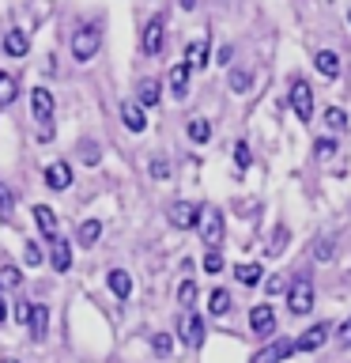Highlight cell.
I'll use <instances>...</instances> for the list:
<instances>
[{"label":"cell","mask_w":351,"mask_h":363,"mask_svg":"<svg viewBox=\"0 0 351 363\" xmlns=\"http://www.w3.org/2000/svg\"><path fill=\"white\" fill-rule=\"evenodd\" d=\"M204 333H208V329H204V318L200 314H185V318H181V337H185L189 348H200L204 345Z\"/></svg>","instance_id":"4fadbf2b"},{"label":"cell","mask_w":351,"mask_h":363,"mask_svg":"<svg viewBox=\"0 0 351 363\" xmlns=\"http://www.w3.org/2000/svg\"><path fill=\"white\" fill-rule=\"evenodd\" d=\"M23 261H27V265H42V250H38V242H27V246H23Z\"/></svg>","instance_id":"74e56055"},{"label":"cell","mask_w":351,"mask_h":363,"mask_svg":"<svg viewBox=\"0 0 351 363\" xmlns=\"http://www.w3.org/2000/svg\"><path fill=\"white\" fill-rule=\"evenodd\" d=\"M98 45H102V27H98V23H84V27H76V34H72V57L79 65H87L91 57L98 53Z\"/></svg>","instance_id":"6da1fadb"},{"label":"cell","mask_w":351,"mask_h":363,"mask_svg":"<svg viewBox=\"0 0 351 363\" xmlns=\"http://www.w3.org/2000/svg\"><path fill=\"white\" fill-rule=\"evenodd\" d=\"M328 333H333V325H328V322H317V325H310V329H306V333H302L299 340H294V352H317V348H321L325 340H328Z\"/></svg>","instance_id":"9c48e42d"},{"label":"cell","mask_w":351,"mask_h":363,"mask_svg":"<svg viewBox=\"0 0 351 363\" xmlns=\"http://www.w3.org/2000/svg\"><path fill=\"white\" fill-rule=\"evenodd\" d=\"M238 284H246V288H253V284H260V277H265V269L257 265V261H242V265L234 269Z\"/></svg>","instance_id":"603a6c76"},{"label":"cell","mask_w":351,"mask_h":363,"mask_svg":"<svg viewBox=\"0 0 351 363\" xmlns=\"http://www.w3.org/2000/svg\"><path fill=\"white\" fill-rule=\"evenodd\" d=\"M4 363H19V359H4Z\"/></svg>","instance_id":"7dc6e473"},{"label":"cell","mask_w":351,"mask_h":363,"mask_svg":"<svg viewBox=\"0 0 351 363\" xmlns=\"http://www.w3.org/2000/svg\"><path fill=\"white\" fill-rule=\"evenodd\" d=\"M185 133H189L192 144H208V140H212V121H208V118H189Z\"/></svg>","instance_id":"7402d4cb"},{"label":"cell","mask_w":351,"mask_h":363,"mask_svg":"<svg viewBox=\"0 0 351 363\" xmlns=\"http://www.w3.org/2000/svg\"><path fill=\"white\" fill-rule=\"evenodd\" d=\"M98 235H102V223L98 220H84V223H79V246H95Z\"/></svg>","instance_id":"484cf974"},{"label":"cell","mask_w":351,"mask_h":363,"mask_svg":"<svg viewBox=\"0 0 351 363\" xmlns=\"http://www.w3.org/2000/svg\"><path fill=\"white\" fill-rule=\"evenodd\" d=\"M321 121H325V125H328V129H333V133H344L347 125H351V121H347V113L340 110V106H328V110L321 113Z\"/></svg>","instance_id":"d4e9b609"},{"label":"cell","mask_w":351,"mask_h":363,"mask_svg":"<svg viewBox=\"0 0 351 363\" xmlns=\"http://www.w3.org/2000/svg\"><path fill=\"white\" fill-rule=\"evenodd\" d=\"M16 322L19 325H30V303H16Z\"/></svg>","instance_id":"ab89813d"},{"label":"cell","mask_w":351,"mask_h":363,"mask_svg":"<svg viewBox=\"0 0 351 363\" xmlns=\"http://www.w3.org/2000/svg\"><path fill=\"white\" fill-rule=\"evenodd\" d=\"M19 280H23V272L16 265H4L0 269V288H19Z\"/></svg>","instance_id":"1f68e13d"},{"label":"cell","mask_w":351,"mask_h":363,"mask_svg":"<svg viewBox=\"0 0 351 363\" xmlns=\"http://www.w3.org/2000/svg\"><path fill=\"white\" fill-rule=\"evenodd\" d=\"M189 72H192V68L185 61L170 68V95H174V99H185L189 95Z\"/></svg>","instance_id":"2e32d148"},{"label":"cell","mask_w":351,"mask_h":363,"mask_svg":"<svg viewBox=\"0 0 351 363\" xmlns=\"http://www.w3.org/2000/svg\"><path fill=\"white\" fill-rule=\"evenodd\" d=\"M163 38H166V16H151L144 27V38H140V50L147 57H159L163 53Z\"/></svg>","instance_id":"8992f818"},{"label":"cell","mask_w":351,"mask_h":363,"mask_svg":"<svg viewBox=\"0 0 351 363\" xmlns=\"http://www.w3.org/2000/svg\"><path fill=\"white\" fill-rule=\"evenodd\" d=\"M27 50H30V34L23 30V27H11L4 34V53L8 57H27Z\"/></svg>","instance_id":"5bb4252c"},{"label":"cell","mask_w":351,"mask_h":363,"mask_svg":"<svg viewBox=\"0 0 351 363\" xmlns=\"http://www.w3.org/2000/svg\"><path fill=\"white\" fill-rule=\"evenodd\" d=\"M313 68H317V72H321L325 79H336V76H340V57H336L333 50H317Z\"/></svg>","instance_id":"ffe728a7"},{"label":"cell","mask_w":351,"mask_h":363,"mask_svg":"<svg viewBox=\"0 0 351 363\" xmlns=\"http://www.w3.org/2000/svg\"><path fill=\"white\" fill-rule=\"evenodd\" d=\"M106 284H110V291L117 295V299H129V295H132V277L125 269H110L106 272Z\"/></svg>","instance_id":"d6986e66"},{"label":"cell","mask_w":351,"mask_h":363,"mask_svg":"<svg viewBox=\"0 0 351 363\" xmlns=\"http://www.w3.org/2000/svg\"><path fill=\"white\" fill-rule=\"evenodd\" d=\"M291 110H294V118H299V121L313 118V87L306 84L302 76L291 79Z\"/></svg>","instance_id":"5b68a950"},{"label":"cell","mask_w":351,"mask_h":363,"mask_svg":"<svg viewBox=\"0 0 351 363\" xmlns=\"http://www.w3.org/2000/svg\"><path fill=\"white\" fill-rule=\"evenodd\" d=\"M166 220H170V227H178V231H192V227L200 223V208L192 201H174L166 212Z\"/></svg>","instance_id":"52a82bcc"},{"label":"cell","mask_w":351,"mask_h":363,"mask_svg":"<svg viewBox=\"0 0 351 363\" xmlns=\"http://www.w3.org/2000/svg\"><path fill=\"white\" fill-rule=\"evenodd\" d=\"M226 84H231L234 95H246L253 79H249V72H242V68H231V72H226Z\"/></svg>","instance_id":"83f0119b"},{"label":"cell","mask_w":351,"mask_h":363,"mask_svg":"<svg viewBox=\"0 0 351 363\" xmlns=\"http://www.w3.org/2000/svg\"><path fill=\"white\" fill-rule=\"evenodd\" d=\"M151 348H155V356H170L174 337H170V333H155V337H151Z\"/></svg>","instance_id":"836d02e7"},{"label":"cell","mask_w":351,"mask_h":363,"mask_svg":"<svg viewBox=\"0 0 351 363\" xmlns=\"http://www.w3.org/2000/svg\"><path fill=\"white\" fill-rule=\"evenodd\" d=\"M151 174H155V178H170V163H166V159H155V163H151Z\"/></svg>","instance_id":"60d3db41"},{"label":"cell","mask_w":351,"mask_h":363,"mask_svg":"<svg viewBox=\"0 0 351 363\" xmlns=\"http://www.w3.org/2000/svg\"><path fill=\"white\" fill-rule=\"evenodd\" d=\"M223 269V254L219 250H208V254H204V272H219Z\"/></svg>","instance_id":"8d00e7d4"},{"label":"cell","mask_w":351,"mask_h":363,"mask_svg":"<svg viewBox=\"0 0 351 363\" xmlns=\"http://www.w3.org/2000/svg\"><path fill=\"white\" fill-rule=\"evenodd\" d=\"M136 91H140V99H136L140 106H155V102L163 99V87H159V79H140V87H136Z\"/></svg>","instance_id":"cb8c5ba5"},{"label":"cell","mask_w":351,"mask_h":363,"mask_svg":"<svg viewBox=\"0 0 351 363\" xmlns=\"http://www.w3.org/2000/svg\"><path fill=\"white\" fill-rule=\"evenodd\" d=\"M294 352V340H276V345H268L265 352H257L253 363H280V359H287Z\"/></svg>","instance_id":"e0dca14e"},{"label":"cell","mask_w":351,"mask_h":363,"mask_svg":"<svg viewBox=\"0 0 351 363\" xmlns=\"http://www.w3.org/2000/svg\"><path fill=\"white\" fill-rule=\"evenodd\" d=\"M50 333V311H45V303H30V337L42 340Z\"/></svg>","instance_id":"ac0fdd59"},{"label":"cell","mask_w":351,"mask_h":363,"mask_svg":"<svg viewBox=\"0 0 351 363\" xmlns=\"http://www.w3.org/2000/svg\"><path fill=\"white\" fill-rule=\"evenodd\" d=\"M45 186L57 189V193H64L68 186H72V167L61 163V159H57V163H50V167H45Z\"/></svg>","instance_id":"7c38bea8"},{"label":"cell","mask_w":351,"mask_h":363,"mask_svg":"<svg viewBox=\"0 0 351 363\" xmlns=\"http://www.w3.org/2000/svg\"><path fill=\"white\" fill-rule=\"evenodd\" d=\"M4 314H8V306H4V295H0V322H4Z\"/></svg>","instance_id":"bcb514c9"},{"label":"cell","mask_w":351,"mask_h":363,"mask_svg":"<svg viewBox=\"0 0 351 363\" xmlns=\"http://www.w3.org/2000/svg\"><path fill=\"white\" fill-rule=\"evenodd\" d=\"M208 57H212V34H200L197 42H189V50H185V65L189 68H204Z\"/></svg>","instance_id":"8fae6325"},{"label":"cell","mask_w":351,"mask_h":363,"mask_svg":"<svg viewBox=\"0 0 351 363\" xmlns=\"http://www.w3.org/2000/svg\"><path fill=\"white\" fill-rule=\"evenodd\" d=\"M234 159H238V167H242V170L253 163V152H249V144H246V140H238V144H234Z\"/></svg>","instance_id":"d590c367"},{"label":"cell","mask_w":351,"mask_h":363,"mask_svg":"<svg viewBox=\"0 0 351 363\" xmlns=\"http://www.w3.org/2000/svg\"><path fill=\"white\" fill-rule=\"evenodd\" d=\"M283 242H287V227H276V231H272V242H268V254H283Z\"/></svg>","instance_id":"e575fe53"},{"label":"cell","mask_w":351,"mask_h":363,"mask_svg":"<svg viewBox=\"0 0 351 363\" xmlns=\"http://www.w3.org/2000/svg\"><path fill=\"white\" fill-rule=\"evenodd\" d=\"M249 329H253L257 337H272V333H276V314H272L268 303H257L253 311H249Z\"/></svg>","instance_id":"ba28073f"},{"label":"cell","mask_w":351,"mask_h":363,"mask_svg":"<svg viewBox=\"0 0 351 363\" xmlns=\"http://www.w3.org/2000/svg\"><path fill=\"white\" fill-rule=\"evenodd\" d=\"M121 121H125V129H129V133H144L147 129V113H144L140 102H125V106H121Z\"/></svg>","instance_id":"9a60e30c"},{"label":"cell","mask_w":351,"mask_h":363,"mask_svg":"<svg viewBox=\"0 0 351 363\" xmlns=\"http://www.w3.org/2000/svg\"><path fill=\"white\" fill-rule=\"evenodd\" d=\"M30 212H34V223L42 227V235H45V238H53V235H57V212L50 208V204H34Z\"/></svg>","instance_id":"44dd1931"},{"label":"cell","mask_w":351,"mask_h":363,"mask_svg":"<svg viewBox=\"0 0 351 363\" xmlns=\"http://www.w3.org/2000/svg\"><path fill=\"white\" fill-rule=\"evenodd\" d=\"M30 110H34V121H38L42 125V140H50V136H53V91L50 87H34L30 91Z\"/></svg>","instance_id":"7a4b0ae2"},{"label":"cell","mask_w":351,"mask_h":363,"mask_svg":"<svg viewBox=\"0 0 351 363\" xmlns=\"http://www.w3.org/2000/svg\"><path fill=\"white\" fill-rule=\"evenodd\" d=\"M313 152H317V159H328V155L336 152V140H333V136H325V140L313 144Z\"/></svg>","instance_id":"f35d334b"},{"label":"cell","mask_w":351,"mask_h":363,"mask_svg":"<svg viewBox=\"0 0 351 363\" xmlns=\"http://www.w3.org/2000/svg\"><path fill=\"white\" fill-rule=\"evenodd\" d=\"M79 155H84L87 167H98V159H102V152H98L95 140H79Z\"/></svg>","instance_id":"f546056e"},{"label":"cell","mask_w":351,"mask_h":363,"mask_svg":"<svg viewBox=\"0 0 351 363\" xmlns=\"http://www.w3.org/2000/svg\"><path fill=\"white\" fill-rule=\"evenodd\" d=\"M200 242L208 246V250H219V242H223V235H226V220H223V212L219 208H200Z\"/></svg>","instance_id":"3957f363"},{"label":"cell","mask_w":351,"mask_h":363,"mask_svg":"<svg viewBox=\"0 0 351 363\" xmlns=\"http://www.w3.org/2000/svg\"><path fill=\"white\" fill-rule=\"evenodd\" d=\"M231 306H234V303H231V291H226V288H215V291H212V299H208V311H212V314H226Z\"/></svg>","instance_id":"4316f807"},{"label":"cell","mask_w":351,"mask_h":363,"mask_svg":"<svg viewBox=\"0 0 351 363\" xmlns=\"http://www.w3.org/2000/svg\"><path fill=\"white\" fill-rule=\"evenodd\" d=\"M178 299H181V306H185V311H192V303H197V284L185 280V284L178 288Z\"/></svg>","instance_id":"d6a6232c"},{"label":"cell","mask_w":351,"mask_h":363,"mask_svg":"<svg viewBox=\"0 0 351 363\" xmlns=\"http://www.w3.org/2000/svg\"><path fill=\"white\" fill-rule=\"evenodd\" d=\"M11 208H16V193H11L4 182H0V220H8Z\"/></svg>","instance_id":"4dcf8cb0"},{"label":"cell","mask_w":351,"mask_h":363,"mask_svg":"<svg viewBox=\"0 0 351 363\" xmlns=\"http://www.w3.org/2000/svg\"><path fill=\"white\" fill-rule=\"evenodd\" d=\"M336 340H340V345H344V348L351 345V318H347L344 325H340V333H336Z\"/></svg>","instance_id":"b9f144b4"},{"label":"cell","mask_w":351,"mask_h":363,"mask_svg":"<svg viewBox=\"0 0 351 363\" xmlns=\"http://www.w3.org/2000/svg\"><path fill=\"white\" fill-rule=\"evenodd\" d=\"M253 216H257V201H246L242 204V220H253Z\"/></svg>","instance_id":"f6af8a7d"},{"label":"cell","mask_w":351,"mask_h":363,"mask_svg":"<svg viewBox=\"0 0 351 363\" xmlns=\"http://www.w3.org/2000/svg\"><path fill=\"white\" fill-rule=\"evenodd\" d=\"M347 19H351V11H347Z\"/></svg>","instance_id":"c3c4849f"},{"label":"cell","mask_w":351,"mask_h":363,"mask_svg":"<svg viewBox=\"0 0 351 363\" xmlns=\"http://www.w3.org/2000/svg\"><path fill=\"white\" fill-rule=\"evenodd\" d=\"M50 265H53V272H68V265H72V246H68V238H61V235L50 238Z\"/></svg>","instance_id":"30bf717a"},{"label":"cell","mask_w":351,"mask_h":363,"mask_svg":"<svg viewBox=\"0 0 351 363\" xmlns=\"http://www.w3.org/2000/svg\"><path fill=\"white\" fill-rule=\"evenodd\" d=\"M287 311L291 314H310L313 311V280L306 277V272L287 284Z\"/></svg>","instance_id":"277c9868"},{"label":"cell","mask_w":351,"mask_h":363,"mask_svg":"<svg viewBox=\"0 0 351 363\" xmlns=\"http://www.w3.org/2000/svg\"><path fill=\"white\" fill-rule=\"evenodd\" d=\"M313 257H317V261L333 257V246H328V242H317V246H313Z\"/></svg>","instance_id":"7bdbcfd3"},{"label":"cell","mask_w":351,"mask_h":363,"mask_svg":"<svg viewBox=\"0 0 351 363\" xmlns=\"http://www.w3.org/2000/svg\"><path fill=\"white\" fill-rule=\"evenodd\" d=\"M16 91H19L16 79L8 72H0V106H11V102H16Z\"/></svg>","instance_id":"f1b7e54d"},{"label":"cell","mask_w":351,"mask_h":363,"mask_svg":"<svg viewBox=\"0 0 351 363\" xmlns=\"http://www.w3.org/2000/svg\"><path fill=\"white\" fill-rule=\"evenodd\" d=\"M231 57H234V45H223V50H219V65L231 68Z\"/></svg>","instance_id":"ee69618b"}]
</instances>
